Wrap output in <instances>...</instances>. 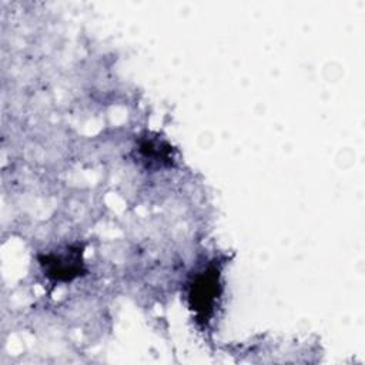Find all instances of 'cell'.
Wrapping results in <instances>:
<instances>
[{
  "mask_svg": "<svg viewBox=\"0 0 365 365\" xmlns=\"http://www.w3.org/2000/svg\"><path fill=\"white\" fill-rule=\"evenodd\" d=\"M218 287V269L215 268H210L195 277L190 291V301L192 309L202 315V318L208 317V314L212 311L215 299L220 294Z\"/></svg>",
  "mask_w": 365,
  "mask_h": 365,
  "instance_id": "6da1fadb",
  "label": "cell"
},
{
  "mask_svg": "<svg viewBox=\"0 0 365 365\" xmlns=\"http://www.w3.org/2000/svg\"><path fill=\"white\" fill-rule=\"evenodd\" d=\"M46 265L48 268V275L54 277L56 279H71L73 277L78 275L81 262L78 254L71 252L70 255H60V257H47Z\"/></svg>",
  "mask_w": 365,
  "mask_h": 365,
  "instance_id": "7a4b0ae2",
  "label": "cell"
}]
</instances>
